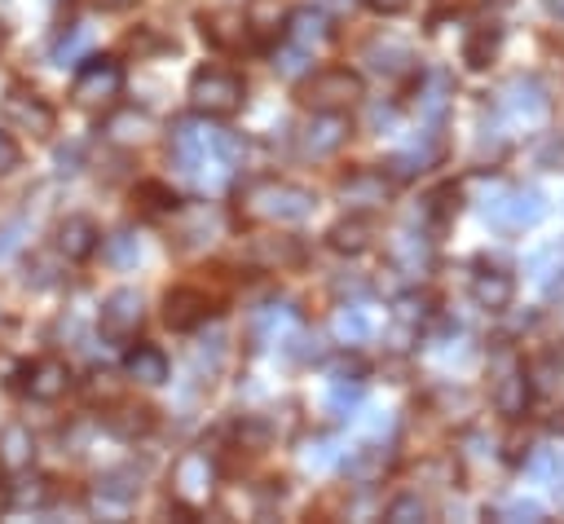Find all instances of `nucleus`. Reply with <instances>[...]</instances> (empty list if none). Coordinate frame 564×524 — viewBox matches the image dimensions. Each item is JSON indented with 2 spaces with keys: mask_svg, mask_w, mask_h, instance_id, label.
Here are the masks:
<instances>
[{
  "mask_svg": "<svg viewBox=\"0 0 564 524\" xmlns=\"http://www.w3.org/2000/svg\"><path fill=\"white\" fill-rule=\"evenodd\" d=\"M529 273L542 282V286H555V282H564V238L560 242H546L533 260H529Z\"/></svg>",
  "mask_w": 564,
  "mask_h": 524,
  "instance_id": "58836bf2",
  "label": "nucleus"
},
{
  "mask_svg": "<svg viewBox=\"0 0 564 524\" xmlns=\"http://www.w3.org/2000/svg\"><path fill=\"white\" fill-rule=\"evenodd\" d=\"M123 92V66L115 57H84V66L70 79V97L84 110H106Z\"/></svg>",
  "mask_w": 564,
  "mask_h": 524,
  "instance_id": "423d86ee",
  "label": "nucleus"
},
{
  "mask_svg": "<svg viewBox=\"0 0 564 524\" xmlns=\"http://www.w3.org/2000/svg\"><path fill=\"white\" fill-rule=\"evenodd\" d=\"M498 44H502V26L480 22V26L467 35V44H463V62H467L471 70H485V66L498 57Z\"/></svg>",
  "mask_w": 564,
  "mask_h": 524,
  "instance_id": "473e14b6",
  "label": "nucleus"
},
{
  "mask_svg": "<svg viewBox=\"0 0 564 524\" xmlns=\"http://www.w3.org/2000/svg\"><path fill=\"white\" fill-rule=\"evenodd\" d=\"M137 207H141L145 216H172V211H181V198H176V189L163 185V181H141V185H137Z\"/></svg>",
  "mask_w": 564,
  "mask_h": 524,
  "instance_id": "c9c22d12",
  "label": "nucleus"
},
{
  "mask_svg": "<svg viewBox=\"0 0 564 524\" xmlns=\"http://www.w3.org/2000/svg\"><path fill=\"white\" fill-rule=\"evenodd\" d=\"M361 62L375 70V75H383V79H405V75H414V48L410 44H401V40H370L366 48H361Z\"/></svg>",
  "mask_w": 564,
  "mask_h": 524,
  "instance_id": "a211bd4d",
  "label": "nucleus"
},
{
  "mask_svg": "<svg viewBox=\"0 0 564 524\" xmlns=\"http://www.w3.org/2000/svg\"><path fill=\"white\" fill-rule=\"evenodd\" d=\"M370 242H375V225L366 216H348L326 229V247L339 255H361V251H370Z\"/></svg>",
  "mask_w": 564,
  "mask_h": 524,
  "instance_id": "a878e982",
  "label": "nucleus"
},
{
  "mask_svg": "<svg viewBox=\"0 0 564 524\" xmlns=\"http://www.w3.org/2000/svg\"><path fill=\"white\" fill-rule=\"evenodd\" d=\"M361 92H366V84H361L357 70H348V66H322V70H313L304 79L300 101L308 110H348V106L361 101Z\"/></svg>",
  "mask_w": 564,
  "mask_h": 524,
  "instance_id": "39448f33",
  "label": "nucleus"
},
{
  "mask_svg": "<svg viewBox=\"0 0 564 524\" xmlns=\"http://www.w3.org/2000/svg\"><path fill=\"white\" fill-rule=\"evenodd\" d=\"M542 9H546V18H551V22H560V26H564V0H542Z\"/></svg>",
  "mask_w": 564,
  "mask_h": 524,
  "instance_id": "4d7b16f0",
  "label": "nucleus"
},
{
  "mask_svg": "<svg viewBox=\"0 0 564 524\" xmlns=\"http://www.w3.org/2000/svg\"><path fill=\"white\" fill-rule=\"evenodd\" d=\"M198 31L216 48H238L247 35V18L238 9H212V13H198Z\"/></svg>",
  "mask_w": 564,
  "mask_h": 524,
  "instance_id": "5701e85b",
  "label": "nucleus"
},
{
  "mask_svg": "<svg viewBox=\"0 0 564 524\" xmlns=\"http://www.w3.org/2000/svg\"><path fill=\"white\" fill-rule=\"evenodd\" d=\"M286 35H291V44H300V48H317V44H326L330 40V18H326V9H295L291 18H286Z\"/></svg>",
  "mask_w": 564,
  "mask_h": 524,
  "instance_id": "bb28decb",
  "label": "nucleus"
},
{
  "mask_svg": "<svg viewBox=\"0 0 564 524\" xmlns=\"http://www.w3.org/2000/svg\"><path fill=\"white\" fill-rule=\"evenodd\" d=\"M308 57H313L308 48H300V44H286V48H282V53L273 57V66H278L282 75H300V70L308 66Z\"/></svg>",
  "mask_w": 564,
  "mask_h": 524,
  "instance_id": "49530a36",
  "label": "nucleus"
},
{
  "mask_svg": "<svg viewBox=\"0 0 564 524\" xmlns=\"http://www.w3.org/2000/svg\"><path fill=\"white\" fill-rule=\"evenodd\" d=\"M357 405H361V379H335V383L326 387V396H322V410H326L335 423L348 418Z\"/></svg>",
  "mask_w": 564,
  "mask_h": 524,
  "instance_id": "e433bc0d",
  "label": "nucleus"
},
{
  "mask_svg": "<svg viewBox=\"0 0 564 524\" xmlns=\"http://www.w3.org/2000/svg\"><path fill=\"white\" fill-rule=\"evenodd\" d=\"M212 313H216V299H212L203 286H172V291L163 295V321H167L172 330H194V326H203Z\"/></svg>",
  "mask_w": 564,
  "mask_h": 524,
  "instance_id": "ddd939ff",
  "label": "nucleus"
},
{
  "mask_svg": "<svg viewBox=\"0 0 564 524\" xmlns=\"http://www.w3.org/2000/svg\"><path fill=\"white\" fill-rule=\"evenodd\" d=\"M13 506V493H9V484H0V515Z\"/></svg>",
  "mask_w": 564,
  "mask_h": 524,
  "instance_id": "13d9d810",
  "label": "nucleus"
},
{
  "mask_svg": "<svg viewBox=\"0 0 564 524\" xmlns=\"http://www.w3.org/2000/svg\"><path fill=\"white\" fill-rule=\"evenodd\" d=\"M101 247V233H97V225L88 220V216H66V220H57V229H53V251L62 255V260H88L93 251Z\"/></svg>",
  "mask_w": 564,
  "mask_h": 524,
  "instance_id": "f3484780",
  "label": "nucleus"
},
{
  "mask_svg": "<svg viewBox=\"0 0 564 524\" xmlns=\"http://www.w3.org/2000/svg\"><path fill=\"white\" fill-rule=\"evenodd\" d=\"M128 44H132L137 53H150V48H167V40H159L150 26H145V31H137V35H128Z\"/></svg>",
  "mask_w": 564,
  "mask_h": 524,
  "instance_id": "8fccbe9b",
  "label": "nucleus"
},
{
  "mask_svg": "<svg viewBox=\"0 0 564 524\" xmlns=\"http://www.w3.org/2000/svg\"><path fill=\"white\" fill-rule=\"evenodd\" d=\"M458 207H463V185H454V181H445V185H436L427 198H423V207H419V216L441 233V229H449L454 225V216H458Z\"/></svg>",
  "mask_w": 564,
  "mask_h": 524,
  "instance_id": "cd10ccee",
  "label": "nucleus"
},
{
  "mask_svg": "<svg viewBox=\"0 0 564 524\" xmlns=\"http://www.w3.org/2000/svg\"><path fill=\"white\" fill-rule=\"evenodd\" d=\"M383 515H388L392 524H414V520H432V506H427V498H423L419 489H405V493H397V498L383 506Z\"/></svg>",
  "mask_w": 564,
  "mask_h": 524,
  "instance_id": "4c0bfd02",
  "label": "nucleus"
},
{
  "mask_svg": "<svg viewBox=\"0 0 564 524\" xmlns=\"http://www.w3.org/2000/svg\"><path fill=\"white\" fill-rule=\"evenodd\" d=\"M4 40H9V26H4V22H0V48H4Z\"/></svg>",
  "mask_w": 564,
  "mask_h": 524,
  "instance_id": "052dcab7",
  "label": "nucleus"
},
{
  "mask_svg": "<svg viewBox=\"0 0 564 524\" xmlns=\"http://www.w3.org/2000/svg\"><path fill=\"white\" fill-rule=\"evenodd\" d=\"M247 255H251L256 269L282 273V269H295L304 260V242L291 238V233H256L251 247H247Z\"/></svg>",
  "mask_w": 564,
  "mask_h": 524,
  "instance_id": "2eb2a0df",
  "label": "nucleus"
},
{
  "mask_svg": "<svg viewBox=\"0 0 564 524\" xmlns=\"http://www.w3.org/2000/svg\"><path fill=\"white\" fill-rule=\"evenodd\" d=\"M88 44H93L88 26H70V31H66V35L53 44V62H57V66H66V62H75V57H79Z\"/></svg>",
  "mask_w": 564,
  "mask_h": 524,
  "instance_id": "79ce46f5",
  "label": "nucleus"
},
{
  "mask_svg": "<svg viewBox=\"0 0 564 524\" xmlns=\"http://www.w3.org/2000/svg\"><path fill=\"white\" fill-rule=\"evenodd\" d=\"M167 154L172 163L203 181V176H220L225 167H238L242 154H247V141L229 128H212V123H198V119H181L172 128V141H167Z\"/></svg>",
  "mask_w": 564,
  "mask_h": 524,
  "instance_id": "f257e3e1",
  "label": "nucleus"
},
{
  "mask_svg": "<svg viewBox=\"0 0 564 524\" xmlns=\"http://www.w3.org/2000/svg\"><path fill=\"white\" fill-rule=\"evenodd\" d=\"M551 432H560V436H564V418H560V414L551 418Z\"/></svg>",
  "mask_w": 564,
  "mask_h": 524,
  "instance_id": "bf43d9fd",
  "label": "nucleus"
},
{
  "mask_svg": "<svg viewBox=\"0 0 564 524\" xmlns=\"http://www.w3.org/2000/svg\"><path fill=\"white\" fill-rule=\"evenodd\" d=\"M93 9H101V13H123V9H137L141 0H88Z\"/></svg>",
  "mask_w": 564,
  "mask_h": 524,
  "instance_id": "5fc2aeb1",
  "label": "nucleus"
},
{
  "mask_svg": "<svg viewBox=\"0 0 564 524\" xmlns=\"http://www.w3.org/2000/svg\"><path fill=\"white\" fill-rule=\"evenodd\" d=\"M70 365L57 361V357H40L31 365H22V387L31 401H62L70 392Z\"/></svg>",
  "mask_w": 564,
  "mask_h": 524,
  "instance_id": "4468645a",
  "label": "nucleus"
},
{
  "mask_svg": "<svg viewBox=\"0 0 564 524\" xmlns=\"http://www.w3.org/2000/svg\"><path fill=\"white\" fill-rule=\"evenodd\" d=\"M141 321H145V304H141V295H137V291L119 286V291H110V295L101 299L97 326H101V335H106L110 343H128V339H137Z\"/></svg>",
  "mask_w": 564,
  "mask_h": 524,
  "instance_id": "9b49d317",
  "label": "nucleus"
},
{
  "mask_svg": "<svg viewBox=\"0 0 564 524\" xmlns=\"http://www.w3.org/2000/svg\"><path fill=\"white\" fill-rule=\"evenodd\" d=\"M502 101H507L511 114H520V119H538V114H546V84H542L533 70H520V75L507 79Z\"/></svg>",
  "mask_w": 564,
  "mask_h": 524,
  "instance_id": "aec40b11",
  "label": "nucleus"
},
{
  "mask_svg": "<svg viewBox=\"0 0 564 524\" xmlns=\"http://www.w3.org/2000/svg\"><path fill=\"white\" fill-rule=\"evenodd\" d=\"M106 432L119 436V440L150 436V432H154V410H150V405H115V410L106 414Z\"/></svg>",
  "mask_w": 564,
  "mask_h": 524,
  "instance_id": "c85d7f7f",
  "label": "nucleus"
},
{
  "mask_svg": "<svg viewBox=\"0 0 564 524\" xmlns=\"http://www.w3.org/2000/svg\"><path fill=\"white\" fill-rule=\"evenodd\" d=\"M533 163H538L542 172H564V128L533 141Z\"/></svg>",
  "mask_w": 564,
  "mask_h": 524,
  "instance_id": "ea45409f",
  "label": "nucleus"
},
{
  "mask_svg": "<svg viewBox=\"0 0 564 524\" xmlns=\"http://www.w3.org/2000/svg\"><path fill=\"white\" fill-rule=\"evenodd\" d=\"M542 216H546V194L538 185H520V189H507L494 203H485V220L494 229H507V233L533 229Z\"/></svg>",
  "mask_w": 564,
  "mask_h": 524,
  "instance_id": "0eeeda50",
  "label": "nucleus"
},
{
  "mask_svg": "<svg viewBox=\"0 0 564 524\" xmlns=\"http://www.w3.org/2000/svg\"><path fill=\"white\" fill-rule=\"evenodd\" d=\"M432 317H436V295L432 291H410V295L397 299V326L405 335H419Z\"/></svg>",
  "mask_w": 564,
  "mask_h": 524,
  "instance_id": "2f4dec72",
  "label": "nucleus"
},
{
  "mask_svg": "<svg viewBox=\"0 0 564 524\" xmlns=\"http://www.w3.org/2000/svg\"><path fill=\"white\" fill-rule=\"evenodd\" d=\"M392 449L388 445H361V449H352L348 458H344V476L352 480V484H375V480H383L388 471H392Z\"/></svg>",
  "mask_w": 564,
  "mask_h": 524,
  "instance_id": "4be33fe9",
  "label": "nucleus"
},
{
  "mask_svg": "<svg viewBox=\"0 0 564 524\" xmlns=\"http://www.w3.org/2000/svg\"><path fill=\"white\" fill-rule=\"evenodd\" d=\"M335 291H339V295H344V291H352V295H366L370 286H366L361 277H339V282H335Z\"/></svg>",
  "mask_w": 564,
  "mask_h": 524,
  "instance_id": "6e6d98bb",
  "label": "nucleus"
},
{
  "mask_svg": "<svg viewBox=\"0 0 564 524\" xmlns=\"http://www.w3.org/2000/svg\"><path fill=\"white\" fill-rule=\"evenodd\" d=\"M449 97H454V84H449L445 70L419 75V114H423L432 128L445 123V114H449Z\"/></svg>",
  "mask_w": 564,
  "mask_h": 524,
  "instance_id": "393cba45",
  "label": "nucleus"
},
{
  "mask_svg": "<svg viewBox=\"0 0 564 524\" xmlns=\"http://www.w3.org/2000/svg\"><path fill=\"white\" fill-rule=\"evenodd\" d=\"M97 493H101L106 502L123 506V502H132V498L141 493V471H137V467H115V471H106V476L97 480Z\"/></svg>",
  "mask_w": 564,
  "mask_h": 524,
  "instance_id": "f704fd0d",
  "label": "nucleus"
},
{
  "mask_svg": "<svg viewBox=\"0 0 564 524\" xmlns=\"http://www.w3.org/2000/svg\"><path fill=\"white\" fill-rule=\"evenodd\" d=\"M167 352L163 348H154V343H137V348H128V357H123V374L132 379V383H141V387H159V383H167Z\"/></svg>",
  "mask_w": 564,
  "mask_h": 524,
  "instance_id": "412c9836",
  "label": "nucleus"
},
{
  "mask_svg": "<svg viewBox=\"0 0 564 524\" xmlns=\"http://www.w3.org/2000/svg\"><path fill=\"white\" fill-rule=\"evenodd\" d=\"M370 335H375V317H370L361 304H344V308L335 313V339H339V343L357 348V343H366Z\"/></svg>",
  "mask_w": 564,
  "mask_h": 524,
  "instance_id": "72a5a7b5",
  "label": "nucleus"
},
{
  "mask_svg": "<svg viewBox=\"0 0 564 524\" xmlns=\"http://www.w3.org/2000/svg\"><path fill=\"white\" fill-rule=\"evenodd\" d=\"M542 515H546V506H542L538 498H511V502L498 506V520H529V524H533V520H542Z\"/></svg>",
  "mask_w": 564,
  "mask_h": 524,
  "instance_id": "a18cd8bd",
  "label": "nucleus"
},
{
  "mask_svg": "<svg viewBox=\"0 0 564 524\" xmlns=\"http://www.w3.org/2000/svg\"><path fill=\"white\" fill-rule=\"evenodd\" d=\"M247 101V84L238 70H225V66H198L189 75V106L194 114L203 119H229L238 114Z\"/></svg>",
  "mask_w": 564,
  "mask_h": 524,
  "instance_id": "20e7f679",
  "label": "nucleus"
},
{
  "mask_svg": "<svg viewBox=\"0 0 564 524\" xmlns=\"http://www.w3.org/2000/svg\"><path fill=\"white\" fill-rule=\"evenodd\" d=\"M436 159H441V137H436V128H432V132H423V145H414V150H401V154H392V159L383 163V172H388L392 181H410V176L427 172V167H432Z\"/></svg>",
  "mask_w": 564,
  "mask_h": 524,
  "instance_id": "b1692460",
  "label": "nucleus"
},
{
  "mask_svg": "<svg viewBox=\"0 0 564 524\" xmlns=\"http://www.w3.org/2000/svg\"><path fill=\"white\" fill-rule=\"evenodd\" d=\"M110 128H119L115 137H123V141H132V137H141V128H145V114H123V119H115Z\"/></svg>",
  "mask_w": 564,
  "mask_h": 524,
  "instance_id": "de8ad7c7",
  "label": "nucleus"
},
{
  "mask_svg": "<svg viewBox=\"0 0 564 524\" xmlns=\"http://www.w3.org/2000/svg\"><path fill=\"white\" fill-rule=\"evenodd\" d=\"M348 137H352V123L344 110H313V119L295 132V150L300 159H330Z\"/></svg>",
  "mask_w": 564,
  "mask_h": 524,
  "instance_id": "9d476101",
  "label": "nucleus"
},
{
  "mask_svg": "<svg viewBox=\"0 0 564 524\" xmlns=\"http://www.w3.org/2000/svg\"><path fill=\"white\" fill-rule=\"evenodd\" d=\"M242 18H247V31H251V35L273 40V35H282V31H286V18H291V13H286V4H282V0H251Z\"/></svg>",
  "mask_w": 564,
  "mask_h": 524,
  "instance_id": "7c9ffc66",
  "label": "nucleus"
},
{
  "mask_svg": "<svg viewBox=\"0 0 564 524\" xmlns=\"http://www.w3.org/2000/svg\"><path fill=\"white\" fill-rule=\"evenodd\" d=\"M388 260L397 273L405 277H423L432 269V238L427 233H414V229H401L392 242H388Z\"/></svg>",
  "mask_w": 564,
  "mask_h": 524,
  "instance_id": "6ab92c4d",
  "label": "nucleus"
},
{
  "mask_svg": "<svg viewBox=\"0 0 564 524\" xmlns=\"http://www.w3.org/2000/svg\"><path fill=\"white\" fill-rule=\"evenodd\" d=\"M392 123H397V110L383 106V101H375V106H370V128H375V132H388Z\"/></svg>",
  "mask_w": 564,
  "mask_h": 524,
  "instance_id": "09e8293b",
  "label": "nucleus"
},
{
  "mask_svg": "<svg viewBox=\"0 0 564 524\" xmlns=\"http://www.w3.org/2000/svg\"><path fill=\"white\" fill-rule=\"evenodd\" d=\"M212 493H216V462L203 449L181 454L176 467H172V498H176V506L198 511Z\"/></svg>",
  "mask_w": 564,
  "mask_h": 524,
  "instance_id": "6e6552de",
  "label": "nucleus"
},
{
  "mask_svg": "<svg viewBox=\"0 0 564 524\" xmlns=\"http://www.w3.org/2000/svg\"><path fill=\"white\" fill-rule=\"evenodd\" d=\"M9 167H18V141H13L9 132H0V176H4Z\"/></svg>",
  "mask_w": 564,
  "mask_h": 524,
  "instance_id": "3c124183",
  "label": "nucleus"
},
{
  "mask_svg": "<svg viewBox=\"0 0 564 524\" xmlns=\"http://www.w3.org/2000/svg\"><path fill=\"white\" fill-rule=\"evenodd\" d=\"M335 189H339L344 203H352V207H361V211H379V207H388V198H392V176L379 172V167H352V172L339 176Z\"/></svg>",
  "mask_w": 564,
  "mask_h": 524,
  "instance_id": "f8f14e48",
  "label": "nucleus"
},
{
  "mask_svg": "<svg viewBox=\"0 0 564 524\" xmlns=\"http://www.w3.org/2000/svg\"><path fill=\"white\" fill-rule=\"evenodd\" d=\"M9 493H13V502H18V506H44V502L53 498V489H48V480H44V476L22 480V489H13V484H9Z\"/></svg>",
  "mask_w": 564,
  "mask_h": 524,
  "instance_id": "c03bdc74",
  "label": "nucleus"
},
{
  "mask_svg": "<svg viewBox=\"0 0 564 524\" xmlns=\"http://www.w3.org/2000/svg\"><path fill=\"white\" fill-rule=\"evenodd\" d=\"M317 207V194L308 185L295 181H278V176H260L242 189V216L247 220H264V225H295L308 220Z\"/></svg>",
  "mask_w": 564,
  "mask_h": 524,
  "instance_id": "f03ea898",
  "label": "nucleus"
},
{
  "mask_svg": "<svg viewBox=\"0 0 564 524\" xmlns=\"http://www.w3.org/2000/svg\"><path fill=\"white\" fill-rule=\"evenodd\" d=\"M212 229H216V211L212 207H194L189 225L181 229V242L185 247H198V242H212Z\"/></svg>",
  "mask_w": 564,
  "mask_h": 524,
  "instance_id": "37998d69",
  "label": "nucleus"
},
{
  "mask_svg": "<svg viewBox=\"0 0 564 524\" xmlns=\"http://www.w3.org/2000/svg\"><path fill=\"white\" fill-rule=\"evenodd\" d=\"M366 9H375V13H383V18H392V13H405L410 9V0H361Z\"/></svg>",
  "mask_w": 564,
  "mask_h": 524,
  "instance_id": "864d4df0",
  "label": "nucleus"
},
{
  "mask_svg": "<svg viewBox=\"0 0 564 524\" xmlns=\"http://www.w3.org/2000/svg\"><path fill=\"white\" fill-rule=\"evenodd\" d=\"M471 299L485 313H507L516 304V277L507 269H498V264H480L471 273Z\"/></svg>",
  "mask_w": 564,
  "mask_h": 524,
  "instance_id": "dca6fc26",
  "label": "nucleus"
},
{
  "mask_svg": "<svg viewBox=\"0 0 564 524\" xmlns=\"http://www.w3.org/2000/svg\"><path fill=\"white\" fill-rule=\"evenodd\" d=\"M31 458H35V436H31L22 423H9V427L0 432V467H9V471H26Z\"/></svg>",
  "mask_w": 564,
  "mask_h": 524,
  "instance_id": "c756f323",
  "label": "nucleus"
},
{
  "mask_svg": "<svg viewBox=\"0 0 564 524\" xmlns=\"http://www.w3.org/2000/svg\"><path fill=\"white\" fill-rule=\"evenodd\" d=\"M335 379H366V361L361 357H344L335 365Z\"/></svg>",
  "mask_w": 564,
  "mask_h": 524,
  "instance_id": "603ef678",
  "label": "nucleus"
},
{
  "mask_svg": "<svg viewBox=\"0 0 564 524\" xmlns=\"http://www.w3.org/2000/svg\"><path fill=\"white\" fill-rule=\"evenodd\" d=\"M0 114H4V123H9L13 132L40 137V141L53 137V128H57L53 106H48L40 92H31V88H9L4 101H0Z\"/></svg>",
  "mask_w": 564,
  "mask_h": 524,
  "instance_id": "1a4fd4ad",
  "label": "nucleus"
},
{
  "mask_svg": "<svg viewBox=\"0 0 564 524\" xmlns=\"http://www.w3.org/2000/svg\"><path fill=\"white\" fill-rule=\"evenodd\" d=\"M489 379H494V387H489L494 410H498L507 423L524 418L529 405H533V374H529L524 357H520L511 343H494V348H489Z\"/></svg>",
  "mask_w": 564,
  "mask_h": 524,
  "instance_id": "7ed1b4c3",
  "label": "nucleus"
},
{
  "mask_svg": "<svg viewBox=\"0 0 564 524\" xmlns=\"http://www.w3.org/2000/svg\"><path fill=\"white\" fill-rule=\"evenodd\" d=\"M137 255H141V242H137L132 229H119V233L106 238V260H110V264L128 269V264H137Z\"/></svg>",
  "mask_w": 564,
  "mask_h": 524,
  "instance_id": "a19ab883",
  "label": "nucleus"
}]
</instances>
